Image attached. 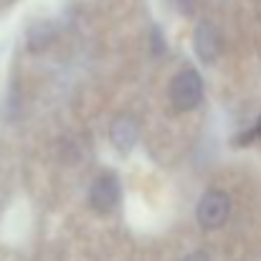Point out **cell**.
<instances>
[{"label":"cell","instance_id":"obj_1","mask_svg":"<svg viewBox=\"0 0 261 261\" xmlns=\"http://www.w3.org/2000/svg\"><path fill=\"white\" fill-rule=\"evenodd\" d=\"M203 99V79L198 71L185 69L170 82V101L175 109L185 112V109H195Z\"/></svg>","mask_w":261,"mask_h":261},{"label":"cell","instance_id":"obj_2","mask_svg":"<svg viewBox=\"0 0 261 261\" xmlns=\"http://www.w3.org/2000/svg\"><path fill=\"white\" fill-rule=\"evenodd\" d=\"M231 213V198L223 193V190H208L200 195L198 200V208H195V216H198V223L203 228H218L226 223Z\"/></svg>","mask_w":261,"mask_h":261},{"label":"cell","instance_id":"obj_3","mask_svg":"<svg viewBox=\"0 0 261 261\" xmlns=\"http://www.w3.org/2000/svg\"><path fill=\"white\" fill-rule=\"evenodd\" d=\"M89 203L96 213H109L114 211V205L119 203V180L117 175L104 173L99 175L94 182H91V190H89Z\"/></svg>","mask_w":261,"mask_h":261},{"label":"cell","instance_id":"obj_4","mask_svg":"<svg viewBox=\"0 0 261 261\" xmlns=\"http://www.w3.org/2000/svg\"><path fill=\"white\" fill-rule=\"evenodd\" d=\"M193 43H195V54L200 61L205 64H213L221 54V33L216 31L213 23H200L195 28V36H193Z\"/></svg>","mask_w":261,"mask_h":261},{"label":"cell","instance_id":"obj_5","mask_svg":"<svg viewBox=\"0 0 261 261\" xmlns=\"http://www.w3.org/2000/svg\"><path fill=\"white\" fill-rule=\"evenodd\" d=\"M137 135H140V127H137V119L132 114H119L112 127H109V137H112V145L119 150V152H129L132 145L137 142Z\"/></svg>","mask_w":261,"mask_h":261},{"label":"cell","instance_id":"obj_6","mask_svg":"<svg viewBox=\"0 0 261 261\" xmlns=\"http://www.w3.org/2000/svg\"><path fill=\"white\" fill-rule=\"evenodd\" d=\"M51 38H54V28H51L48 23H36V25L31 28V33H28V43H31L33 51L46 48V46L51 43Z\"/></svg>","mask_w":261,"mask_h":261},{"label":"cell","instance_id":"obj_7","mask_svg":"<svg viewBox=\"0 0 261 261\" xmlns=\"http://www.w3.org/2000/svg\"><path fill=\"white\" fill-rule=\"evenodd\" d=\"M185 261H211V259H208L203 251H195V254H190V256H188Z\"/></svg>","mask_w":261,"mask_h":261}]
</instances>
